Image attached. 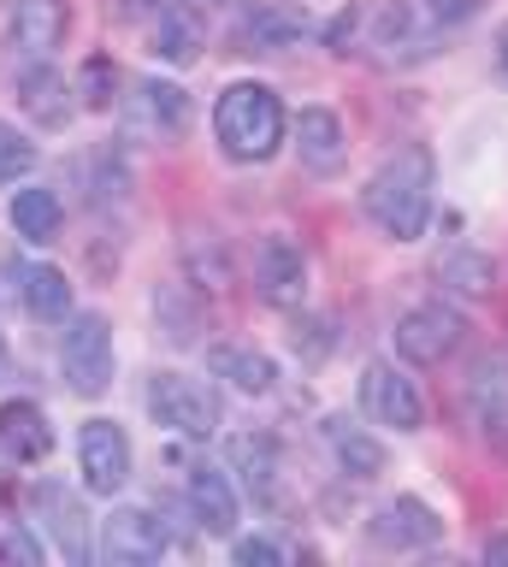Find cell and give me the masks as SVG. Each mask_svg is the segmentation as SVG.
Masks as SVG:
<instances>
[{
  "label": "cell",
  "instance_id": "14",
  "mask_svg": "<svg viewBox=\"0 0 508 567\" xmlns=\"http://www.w3.org/2000/svg\"><path fill=\"white\" fill-rule=\"evenodd\" d=\"M432 278L444 284V296H455V301H490V290H497V260L473 243H449L444 255L432 260Z\"/></svg>",
  "mask_w": 508,
  "mask_h": 567
},
{
  "label": "cell",
  "instance_id": "13",
  "mask_svg": "<svg viewBox=\"0 0 508 567\" xmlns=\"http://www.w3.org/2000/svg\"><path fill=\"white\" fill-rule=\"evenodd\" d=\"M366 538L379 549H419V544L444 538V520H437L419 496H396V503H384L373 520H366Z\"/></svg>",
  "mask_w": 508,
  "mask_h": 567
},
{
  "label": "cell",
  "instance_id": "35",
  "mask_svg": "<svg viewBox=\"0 0 508 567\" xmlns=\"http://www.w3.org/2000/svg\"><path fill=\"white\" fill-rule=\"evenodd\" d=\"M485 561H490V567L508 561V532H497V538H485Z\"/></svg>",
  "mask_w": 508,
  "mask_h": 567
},
{
  "label": "cell",
  "instance_id": "15",
  "mask_svg": "<svg viewBox=\"0 0 508 567\" xmlns=\"http://www.w3.org/2000/svg\"><path fill=\"white\" fill-rule=\"evenodd\" d=\"M225 455H231V473L242 478V491L255 496L260 508H272L278 503V443L267 432H237L231 443H225Z\"/></svg>",
  "mask_w": 508,
  "mask_h": 567
},
{
  "label": "cell",
  "instance_id": "1",
  "mask_svg": "<svg viewBox=\"0 0 508 567\" xmlns=\"http://www.w3.org/2000/svg\"><path fill=\"white\" fill-rule=\"evenodd\" d=\"M432 184H437V166H432V148H396L384 166L366 177L361 189V207L391 243H414L432 219Z\"/></svg>",
  "mask_w": 508,
  "mask_h": 567
},
{
  "label": "cell",
  "instance_id": "34",
  "mask_svg": "<svg viewBox=\"0 0 508 567\" xmlns=\"http://www.w3.org/2000/svg\"><path fill=\"white\" fill-rule=\"evenodd\" d=\"M355 24H361V18H355V7H349V12L338 18V24H331V48H338V53H343V42H349V35H355Z\"/></svg>",
  "mask_w": 508,
  "mask_h": 567
},
{
  "label": "cell",
  "instance_id": "21",
  "mask_svg": "<svg viewBox=\"0 0 508 567\" xmlns=\"http://www.w3.org/2000/svg\"><path fill=\"white\" fill-rule=\"evenodd\" d=\"M148 53H154V60H166V65H189V60H196V53H201L196 12H184V7H160V12H154Z\"/></svg>",
  "mask_w": 508,
  "mask_h": 567
},
{
  "label": "cell",
  "instance_id": "26",
  "mask_svg": "<svg viewBox=\"0 0 508 567\" xmlns=\"http://www.w3.org/2000/svg\"><path fill=\"white\" fill-rule=\"evenodd\" d=\"M136 95H143V124L160 142H178L184 131H189V95L178 83H160V78H148L143 89H136Z\"/></svg>",
  "mask_w": 508,
  "mask_h": 567
},
{
  "label": "cell",
  "instance_id": "23",
  "mask_svg": "<svg viewBox=\"0 0 508 567\" xmlns=\"http://www.w3.org/2000/svg\"><path fill=\"white\" fill-rule=\"evenodd\" d=\"M325 443H331V455H338V467H343L349 478H379V473H384V443L366 437L361 425L325 420Z\"/></svg>",
  "mask_w": 508,
  "mask_h": 567
},
{
  "label": "cell",
  "instance_id": "31",
  "mask_svg": "<svg viewBox=\"0 0 508 567\" xmlns=\"http://www.w3.org/2000/svg\"><path fill=\"white\" fill-rule=\"evenodd\" d=\"M479 7H485V0H426V12H432L437 24H444V30H455V24H467V18L479 12Z\"/></svg>",
  "mask_w": 508,
  "mask_h": 567
},
{
  "label": "cell",
  "instance_id": "22",
  "mask_svg": "<svg viewBox=\"0 0 508 567\" xmlns=\"http://www.w3.org/2000/svg\"><path fill=\"white\" fill-rule=\"evenodd\" d=\"M7 219H12V230H19L24 243H54L60 237V219H65V207H60V195L54 189H19L7 202Z\"/></svg>",
  "mask_w": 508,
  "mask_h": 567
},
{
  "label": "cell",
  "instance_id": "2",
  "mask_svg": "<svg viewBox=\"0 0 508 567\" xmlns=\"http://www.w3.org/2000/svg\"><path fill=\"white\" fill-rule=\"evenodd\" d=\"M214 136L225 159L237 166H267L284 148V101L267 83H231L214 106Z\"/></svg>",
  "mask_w": 508,
  "mask_h": 567
},
{
  "label": "cell",
  "instance_id": "24",
  "mask_svg": "<svg viewBox=\"0 0 508 567\" xmlns=\"http://www.w3.org/2000/svg\"><path fill=\"white\" fill-rule=\"evenodd\" d=\"M207 367L219 372V379H231L242 396H267V390L278 384V367H272V354H260V349H237V343H225L207 354Z\"/></svg>",
  "mask_w": 508,
  "mask_h": 567
},
{
  "label": "cell",
  "instance_id": "36",
  "mask_svg": "<svg viewBox=\"0 0 508 567\" xmlns=\"http://www.w3.org/2000/svg\"><path fill=\"white\" fill-rule=\"evenodd\" d=\"M497 60H502V71H508V24L497 30Z\"/></svg>",
  "mask_w": 508,
  "mask_h": 567
},
{
  "label": "cell",
  "instance_id": "25",
  "mask_svg": "<svg viewBox=\"0 0 508 567\" xmlns=\"http://www.w3.org/2000/svg\"><path fill=\"white\" fill-rule=\"evenodd\" d=\"M19 278H24V308L37 319L60 326L72 313V278H65V266H19Z\"/></svg>",
  "mask_w": 508,
  "mask_h": 567
},
{
  "label": "cell",
  "instance_id": "4",
  "mask_svg": "<svg viewBox=\"0 0 508 567\" xmlns=\"http://www.w3.org/2000/svg\"><path fill=\"white\" fill-rule=\"evenodd\" d=\"M148 414L160 425H172V432H184V437H207V432H219L225 408H219L214 384L189 379V372H154L148 379Z\"/></svg>",
  "mask_w": 508,
  "mask_h": 567
},
{
  "label": "cell",
  "instance_id": "6",
  "mask_svg": "<svg viewBox=\"0 0 508 567\" xmlns=\"http://www.w3.org/2000/svg\"><path fill=\"white\" fill-rule=\"evenodd\" d=\"M455 349H462V313H455L449 301H414V308L396 319V354L402 361L444 367Z\"/></svg>",
  "mask_w": 508,
  "mask_h": 567
},
{
  "label": "cell",
  "instance_id": "37",
  "mask_svg": "<svg viewBox=\"0 0 508 567\" xmlns=\"http://www.w3.org/2000/svg\"><path fill=\"white\" fill-rule=\"evenodd\" d=\"M0 379H7V343H0Z\"/></svg>",
  "mask_w": 508,
  "mask_h": 567
},
{
  "label": "cell",
  "instance_id": "27",
  "mask_svg": "<svg viewBox=\"0 0 508 567\" xmlns=\"http://www.w3.org/2000/svg\"><path fill=\"white\" fill-rule=\"evenodd\" d=\"M479 425H485V443L497 455H508V379H490V372H479Z\"/></svg>",
  "mask_w": 508,
  "mask_h": 567
},
{
  "label": "cell",
  "instance_id": "3",
  "mask_svg": "<svg viewBox=\"0 0 508 567\" xmlns=\"http://www.w3.org/2000/svg\"><path fill=\"white\" fill-rule=\"evenodd\" d=\"M113 326L107 313H72L65 319V337H60V372L72 384V396H107L113 390Z\"/></svg>",
  "mask_w": 508,
  "mask_h": 567
},
{
  "label": "cell",
  "instance_id": "17",
  "mask_svg": "<svg viewBox=\"0 0 508 567\" xmlns=\"http://www.w3.org/2000/svg\"><path fill=\"white\" fill-rule=\"evenodd\" d=\"M37 508H42V526L54 532V549L65 561H83L90 556V514H83L77 503V491H65V485H37Z\"/></svg>",
  "mask_w": 508,
  "mask_h": 567
},
{
  "label": "cell",
  "instance_id": "8",
  "mask_svg": "<svg viewBox=\"0 0 508 567\" xmlns=\"http://www.w3.org/2000/svg\"><path fill=\"white\" fill-rule=\"evenodd\" d=\"M361 408H366V420L396 425V432H419V425H426V402H419L414 379H402L391 361L361 367Z\"/></svg>",
  "mask_w": 508,
  "mask_h": 567
},
{
  "label": "cell",
  "instance_id": "16",
  "mask_svg": "<svg viewBox=\"0 0 508 567\" xmlns=\"http://www.w3.org/2000/svg\"><path fill=\"white\" fill-rule=\"evenodd\" d=\"M184 496H189V514H196L201 532H214V538H231L237 532V491H231V478H225L219 467H207V461L189 467Z\"/></svg>",
  "mask_w": 508,
  "mask_h": 567
},
{
  "label": "cell",
  "instance_id": "19",
  "mask_svg": "<svg viewBox=\"0 0 508 567\" xmlns=\"http://www.w3.org/2000/svg\"><path fill=\"white\" fill-rule=\"evenodd\" d=\"M0 450H7L12 461H42L48 450H54V425H48V414L37 402H0Z\"/></svg>",
  "mask_w": 508,
  "mask_h": 567
},
{
  "label": "cell",
  "instance_id": "29",
  "mask_svg": "<svg viewBox=\"0 0 508 567\" xmlns=\"http://www.w3.org/2000/svg\"><path fill=\"white\" fill-rule=\"evenodd\" d=\"M30 166H37V142H30L19 124L0 118V184H19Z\"/></svg>",
  "mask_w": 508,
  "mask_h": 567
},
{
  "label": "cell",
  "instance_id": "9",
  "mask_svg": "<svg viewBox=\"0 0 508 567\" xmlns=\"http://www.w3.org/2000/svg\"><path fill=\"white\" fill-rule=\"evenodd\" d=\"M77 467H83V485H90L95 496L125 491V478H131V437H125V425L83 420V432H77Z\"/></svg>",
  "mask_w": 508,
  "mask_h": 567
},
{
  "label": "cell",
  "instance_id": "7",
  "mask_svg": "<svg viewBox=\"0 0 508 567\" xmlns=\"http://www.w3.org/2000/svg\"><path fill=\"white\" fill-rule=\"evenodd\" d=\"M172 549V532L154 508H113L101 520V556L118 567H148Z\"/></svg>",
  "mask_w": 508,
  "mask_h": 567
},
{
  "label": "cell",
  "instance_id": "10",
  "mask_svg": "<svg viewBox=\"0 0 508 567\" xmlns=\"http://www.w3.org/2000/svg\"><path fill=\"white\" fill-rule=\"evenodd\" d=\"M308 35V7H290V0H255L249 12L237 18L231 42L237 53H284Z\"/></svg>",
  "mask_w": 508,
  "mask_h": 567
},
{
  "label": "cell",
  "instance_id": "5",
  "mask_svg": "<svg viewBox=\"0 0 508 567\" xmlns=\"http://www.w3.org/2000/svg\"><path fill=\"white\" fill-rule=\"evenodd\" d=\"M437 42H444V24L426 12V0H391V7L373 18V48H379V60H391V65L432 60Z\"/></svg>",
  "mask_w": 508,
  "mask_h": 567
},
{
  "label": "cell",
  "instance_id": "38",
  "mask_svg": "<svg viewBox=\"0 0 508 567\" xmlns=\"http://www.w3.org/2000/svg\"><path fill=\"white\" fill-rule=\"evenodd\" d=\"M196 7H225V0H196Z\"/></svg>",
  "mask_w": 508,
  "mask_h": 567
},
{
  "label": "cell",
  "instance_id": "20",
  "mask_svg": "<svg viewBox=\"0 0 508 567\" xmlns=\"http://www.w3.org/2000/svg\"><path fill=\"white\" fill-rule=\"evenodd\" d=\"M72 95H77V89L65 83L54 65H30L24 78H19V106L37 124H48V131H60V124L72 118Z\"/></svg>",
  "mask_w": 508,
  "mask_h": 567
},
{
  "label": "cell",
  "instance_id": "12",
  "mask_svg": "<svg viewBox=\"0 0 508 567\" xmlns=\"http://www.w3.org/2000/svg\"><path fill=\"white\" fill-rule=\"evenodd\" d=\"M65 30H72V0H19L7 18L12 48L30 53V60H48L65 42Z\"/></svg>",
  "mask_w": 508,
  "mask_h": 567
},
{
  "label": "cell",
  "instance_id": "32",
  "mask_svg": "<svg viewBox=\"0 0 508 567\" xmlns=\"http://www.w3.org/2000/svg\"><path fill=\"white\" fill-rule=\"evenodd\" d=\"M231 556L255 567V561H284V549H278L272 538H237V544H231Z\"/></svg>",
  "mask_w": 508,
  "mask_h": 567
},
{
  "label": "cell",
  "instance_id": "18",
  "mask_svg": "<svg viewBox=\"0 0 508 567\" xmlns=\"http://www.w3.org/2000/svg\"><path fill=\"white\" fill-rule=\"evenodd\" d=\"M296 154H302L308 172H338L349 154L343 118L331 106H302V118H296Z\"/></svg>",
  "mask_w": 508,
  "mask_h": 567
},
{
  "label": "cell",
  "instance_id": "30",
  "mask_svg": "<svg viewBox=\"0 0 508 567\" xmlns=\"http://www.w3.org/2000/svg\"><path fill=\"white\" fill-rule=\"evenodd\" d=\"M113 89H118V71L107 53H90V65H83V78H77V95L83 106H95V113H107L113 106Z\"/></svg>",
  "mask_w": 508,
  "mask_h": 567
},
{
  "label": "cell",
  "instance_id": "28",
  "mask_svg": "<svg viewBox=\"0 0 508 567\" xmlns=\"http://www.w3.org/2000/svg\"><path fill=\"white\" fill-rule=\"evenodd\" d=\"M154 319H160L166 343H196V331H201V313L189 308L184 284H166V290L154 296Z\"/></svg>",
  "mask_w": 508,
  "mask_h": 567
},
{
  "label": "cell",
  "instance_id": "33",
  "mask_svg": "<svg viewBox=\"0 0 508 567\" xmlns=\"http://www.w3.org/2000/svg\"><path fill=\"white\" fill-rule=\"evenodd\" d=\"M166 0H113V18H125V24H143V18H154Z\"/></svg>",
  "mask_w": 508,
  "mask_h": 567
},
{
  "label": "cell",
  "instance_id": "11",
  "mask_svg": "<svg viewBox=\"0 0 508 567\" xmlns=\"http://www.w3.org/2000/svg\"><path fill=\"white\" fill-rule=\"evenodd\" d=\"M255 296L272 308H296L308 296V260L290 237H260L255 243Z\"/></svg>",
  "mask_w": 508,
  "mask_h": 567
}]
</instances>
